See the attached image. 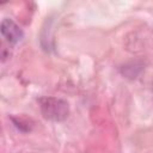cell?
<instances>
[{
	"instance_id": "6da1fadb",
	"label": "cell",
	"mask_w": 153,
	"mask_h": 153,
	"mask_svg": "<svg viewBox=\"0 0 153 153\" xmlns=\"http://www.w3.org/2000/svg\"><path fill=\"white\" fill-rule=\"evenodd\" d=\"M41 112L44 118L61 122L65 121L69 115V104L67 100L56 97H45L39 100Z\"/></svg>"
},
{
	"instance_id": "7a4b0ae2",
	"label": "cell",
	"mask_w": 153,
	"mask_h": 153,
	"mask_svg": "<svg viewBox=\"0 0 153 153\" xmlns=\"http://www.w3.org/2000/svg\"><path fill=\"white\" fill-rule=\"evenodd\" d=\"M0 31H1V35L6 38V41L10 42L11 44H16L20 42L24 37V32L22 27L10 18L2 19L0 25Z\"/></svg>"
},
{
	"instance_id": "3957f363",
	"label": "cell",
	"mask_w": 153,
	"mask_h": 153,
	"mask_svg": "<svg viewBox=\"0 0 153 153\" xmlns=\"http://www.w3.org/2000/svg\"><path fill=\"white\" fill-rule=\"evenodd\" d=\"M12 122L14 123V126L22 130V131H30L32 128V124L29 123V121L26 118H20V117H12Z\"/></svg>"
}]
</instances>
